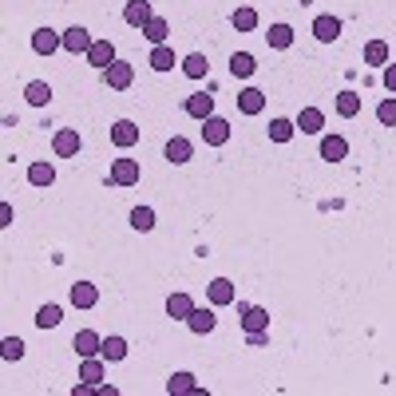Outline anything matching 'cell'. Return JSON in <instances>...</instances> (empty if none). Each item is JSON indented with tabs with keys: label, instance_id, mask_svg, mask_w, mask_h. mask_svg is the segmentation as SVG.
<instances>
[{
	"label": "cell",
	"instance_id": "6da1fadb",
	"mask_svg": "<svg viewBox=\"0 0 396 396\" xmlns=\"http://www.w3.org/2000/svg\"><path fill=\"white\" fill-rule=\"evenodd\" d=\"M202 139H206V147H226L230 143V123H226L222 115L202 119Z\"/></svg>",
	"mask_w": 396,
	"mask_h": 396
},
{
	"label": "cell",
	"instance_id": "7a4b0ae2",
	"mask_svg": "<svg viewBox=\"0 0 396 396\" xmlns=\"http://www.w3.org/2000/svg\"><path fill=\"white\" fill-rule=\"evenodd\" d=\"M131 79H135V68H131L127 60H115L112 68L103 72V84L112 87V91H127V87H131Z\"/></svg>",
	"mask_w": 396,
	"mask_h": 396
},
{
	"label": "cell",
	"instance_id": "3957f363",
	"mask_svg": "<svg viewBox=\"0 0 396 396\" xmlns=\"http://www.w3.org/2000/svg\"><path fill=\"white\" fill-rule=\"evenodd\" d=\"M91 44H96V36H91L87 28H79V24L63 32V48L72 52V56H87V52H91Z\"/></svg>",
	"mask_w": 396,
	"mask_h": 396
},
{
	"label": "cell",
	"instance_id": "277c9868",
	"mask_svg": "<svg viewBox=\"0 0 396 396\" xmlns=\"http://www.w3.org/2000/svg\"><path fill=\"white\" fill-rule=\"evenodd\" d=\"M115 60H119V56H115V44H112V40H96V44H91V52H87V63H91V68H99V72H107Z\"/></svg>",
	"mask_w": 396,
	"mask_h": 396
},
{
	"label": "cell",
	"instance_id": "5b68a950",
	"mask_svg": "<svg viewBox=\"0 0 396 396\" xmlns=\"http://www.w3.org/2000/svg\"><path fill=\"white\" fill-rule=\"evenodd\" d=\"M139 174H143V171H139L135 159H115V162H112V183H115V186H135Z\"/></svg>",
	"mask_w": 396,
	"mask_h": 396
},
{
	"label": "cell",
	"instance_id": "8992f818",
	"mask_svg": "<svg viewBox=\"0 0 396 396\" xmlns=\"http://www.w3.org/2000/svg\"><path fill=\"white\" fill-rule=\"evenodd\" d=\"M56 48H63L60 32H52V28H36V32H32V52H36V56H52Z\"/></svg>",
	"mask_w": 396,
	"mask_h": 396
},
{
	"label": "cell",
	"instance_id": "52a82bcc",
	"mask_svg": "<svg viewBox=\"0 0 396 396\" xmlns=\"http://www.w3.org/2000/svg\"><path fill=\"white\" fill-rule=\"evenodd\" d=\"M190 155H195V147H190V139H183V135H174L171 143L162 147V159H167V162H174V167L190 162Z\"/></svg>",
	"mask_w": 396,
	"mask_h": 396
},
{
	"label": "cell",
	"instance_id": "ba28073f",
	"mask_svg": "<svg viewBox=\"0 0 396 396\" xmlns=\"http://www.w3.org/2000/svg\"><path fill=\"white\" fill-rule=\"evenodd\" d=\"M186 115H190V119H211L214 115V96H206V91L186 96Z\"/></svg>",
	"mask_w": 396,
	"mask_h": 396
},
{
	"label": "cell",
	"instance_id": "9c48e42d",
	"mask_svg": "<svg viewBox=\"0 0 396 396\" xmlns=\"http://www.w3.org/2000/svg\"><path fill=\"white\" fill-rule=\"evenodd\" d=\"M151 16H155V13H151V0H127L123 20H127L131 28H143V24L151 20Z\"/></svg>",
	"mask_w": 396,
	"mask_h": 396
},
{
	"label": "cell",
	"instance_id": "30bf717a",
	"mask_svg": "<svg viewBox=\"0 0 396 396\" xmlns=\"http://www.w3.org/2000/svg\"><path fill=\"white\" fill-rule=\"evenodd\" d=\"M52 151L68 159V155H79V131H56L52 135Z\"/></svg>",
	"mask_w": 396,
	"mask_h": 396
},
{
	"label": "cell",
	"instance_id": "8fae6325",
	"mask_svg": "<svg viewBox=\"0 0 396 396\" xmlns=\"http://www.w3.org/2000/svg\"><path fill=\"white\" fill-rule=\"evenodd\" d=\"M214 325H218L214 310H198V305H195V313L186 317V329H190V333H198V337H206V333L214 329Z\"/></svg>",
	"mask_w": 396,
	"mask_h": 396
},
{
	"label": "cell",
	"instance_id": "7c38bea8",
	"mask_svg": "<svg viewBox=\"0 0 396 396\" xmlns=\"http://www.w3.org/2000/svg\"><path fill=\"white\" fill-rule=\"evenodd\" d=\"M72 349L79 353V357H96L99 349H103V337L91 333V329H79V333H75V341H72Z\"/></svg>",
	"mask_w": 396,
	"mask_h": 396
},
{
	"label": "cell",
	"instance_id": "4fadbf2b",
	"mask_svg": "<svg viewBox=\"0 0 396 396\" xmlns=\"http://www.w3.org/2000/svg\"><path fill=\"white\" fill-rule=\"evenodd\" d=\"M112 143H115V147H135V143H139V127L135 123H131V119H119V123H115L112 127Z\"/></svg>",
	"mask_w": 396,
	"mask_h": 396
},
{
	"label": "cell",
	"instance_id": "5bb4252c",
	"mask_svg": "<svg viewBox=\"0 0 396 396\" xmlns=\"http://www.w3.org/2000/svg\"><path fill=\"white\" fill-rule=\"evenodd\" d=\"M313 36L321 40V44H333V40L341 36V20H337V16H317V20H313Z\"/></svg>",
	"mask_w": 396,
	"mask_h": 396
},
{
	"label": "cell",
	"instance_id": "9a60e30c",
	"mask_svg": "<svg viewBox=\"0 0 396 396\" xmlns=\"http://www.w3.org/2000/svg\"><path fill=\"white\" fill-rule=\"evenodd\" d=\"M195 313V301H190V294H171L167 297V317H174V321H186Z\"/></svg>",
	"mask_w": 396,
	"mask_h": 396
},
{
	"label": "cell",
	"instance_id": "2e32d148",
	"mask_svg": "<svg viewBox=\"0 0 396 396\" xmlns=\"http://www.w3.org/2000/svg\"><path fill=\"white\" fill-rule=\"evenodd\" d=\"M96 301H99V289L91 282H75L72 285V305L75 310H91Z\"/></svg>",
	"mask_w": 396,
	"mask_h": 396
},
{
	"label": "cell",
	"instance_id": "e0dca14e",
	"mask_svg": "<svg viewBox=\"0 0 396 396\" xmlns=\"http://www.w3.org/2000/svg\"><path fill=\"white\" fill-rule=\"evenodd\" d=\"M261 107H266V96H261L258 87H246V91L238 96V112L242 115H261Z\"/></svg>",
	"mask_w": 396,
	"mask_h": 396
},
{
	"label": "cell",
	"instance_id": "ac0fdd59",
	"mask_svg": "<svg viewBox=\"0 0 396 396\" xmlns=\"http://www.w3.org/2000/svg\"><path fill=\"white\" fill-rule=\"evenodd\" d=\"M206 297H211V305H230V301H234V285L226 282V277H214V282L206 285Z\"/></svg>",
	"mask_w": 396,
	"mask_h": 396
},
{
	"label": "cell",
	"instance_id": "d6986e66",
	"mask_svg": "<svg viewBox=\"0 0 396 396\" xmlns=\"http://www.w3.org/2000/svg\"><path fill=\"white\" fill-rule=\"evenodd\" d=\"M242 329H246V333L270 329V313L261 310V305H246V313H242Z\"/></svg>",
	"mask_w": 396,
	"mask_h": 396
},
{
	"label": "cell",
	"instance_id": "ffe728a7",
	"mask_svg": "<svg viewBox=\"0 0 396 396\" xmlns=\"http://www.w3.org/2000/svg\"><path fill=\"white\" fill-rule=\"evenodd\" d=\"M297 127H301V135H317L325 127V115L317 112V107H301V115H297Z\"/></svg>",
	"mask_w": 396,
	"mask_h": 396
},
{
	"label": "cell",
	"instance_id": "44dd1931",
	"mask_svg": "<svg viewBox=\"0 0 396 396\" xmlns=\"http://www.w3.org/2000/svg\"><path fill=\"white\" fill-rule=\"evenodd\" d=\"M349 155V143L341 135H329V139H321V159L325 162H341Z\"/></svg>",
	"mask_w": 396,
	"mask_h": 396
},
{
	"label": "cell",
	"instance_id": "7402d4cb",
	"mask_svg": "<svg viewBox=\"0 0 396 396\" xmlns=\"http://www.w3.org/2000/svg\"><path fill=\"white\" fill-rule=\"evenodd\" d=\"M24 99L32 103V107H48L52 103V87L44 84V79H32V84L24 87Z\"/></svg>",
	"mask_w": 396,
	"mask_h": 396
},
{
	"label": "cell",
	"instance_id": "603a6c76",
	"mask_svg": "<svg viewBox=\"0 0 396 396\" xmlns=\"http://www.w3.org/2000/svg\"><path fill=\"white\" fill-rule=\"evenodd\" d=\"M28 183L32 186H52L56 183V167H52V162H32V167H28Z\"/></svg>",
	"mask_w": 396,
	"mask_h": 396
},
{
	"label": "cell",
	"instance_id": "cb8c5ba5",
	"mask_svg": "<svg viewBox=\"0 0 396 396\" xmlns=\"http://www.w3.org/2000/svg\"><path fill=\"white\" fill-rule=\"evenodd\" d=\"M365 63H369V68H384V63H388V44H384V40H369V44H365Z\"/></svg>",
	"mask_w": 396,
	"mask_h": 396
},
{
	"label": "cell",
	"instance_id": "d4e9b609",
	"mask_svg": "<svg viewBox=\"0 0 396 396\" xmlns=\"http://www.w3.org/2000/svg\"><path fill=\"white\" fill-rule=\"evenodd\" d=\"M183 72L190 75V79H202V75L211 72V60H206L202 52H190V56L183 60Z\"/></svg>",
	"mask_w": 396,
	"mask_h": 396
},
{
	"label": "cell",
	"instance_id": "484cf974",
	"mask_svg": "<svg viewBox=\"0 0 396 396\" xmlns=\"http://www.w3.org/2000/svg\"><path fill=\"white\" fill-rule=\"evenodd\" d=\"M230 72L246 79V75H254V72H258V60H254L250 52H234V56H230Z\"/></svg>",
	"mask_w": 396,
	"mask_h": 396
},
{
	"label": "cell",
	"instance_id": "4316f807",
	"mask_svg": "<svg viewBox=\"0 0 396 396\" xmlns=\"http://www.w3.org/2000/svg\"><path fill=\"white\" fill-rule=\"evenodd\" d=\"M266 40H270V48L285 52L289 44H294V28H289V24H273L270 32H266Z\"/></svg>",
	"mask_w": 396,
	"mask_h": 396
},
{
	"label": "cell",
	"instance_id": "83f0119b",
	"mask_svg": "<svg viewBox=\"0 0 396 396\" xmlns=\"http://www.w3.org/2000/svg\"><path fill=\"white\" fill-rule=\"evenodd\" d=\"M99 357H103V360H123L127 357V341H123V337H103Z\"/></svg>",
	"mask_w": 396,
	"mask_h": 396
},
{
	"label": "cell",
	"instance_id": "f1b7e54d",
	"mask_svg": "<svg viewBox=\"0 0 396 396\" xmlns=\"http://www.w3.org/2000/svg\"><path fill=\"white\" fill-rule=\"evenodd\" d=\"M167 32H171V28H167L162 16H151L147 24H143V36H147L151 44H167Z\"/></svg>",
	"mask_w": 396,
	"mask_h": 396
},
{
	"label": "cell",
	"instance_id": "f546056e",
	"mask_svg": "<svg viewBox=\"0 0 396 396\" xmlns=\"http://www.w3.org/2000/svg\"><path fill=\"white\" fill-rule=\"evenodd\" d=\"M79 381H87V384L103 381V360H99V357H84V365H79Z\"/></svg>",
	"mask_w": 396,
	"mask_h": 396
},
{
	"label": "cell",
	"instance_id": "4dcf8cb0",
	"mask_svg": "<svg viewBox=\"0 0 396 396\" xmlns=\"http://www.w3.org/2000/svg\"><path fill=\"white\" fill-rule=\"evenodd\" d=\"M151 68H155V72H171L174 68V52L167 48V44H155V52H151Z\"/></svg>",
	"mask_w": 396,
	"mask_h": 396
},
{
	"label": "cell",
	"instance_id": "1f68e13d",
	"mask_svg": "<svg viewBox=\"0 0 396 396\" xmlns=\"http://www.w3.org/2000/svg\"><path fill=\"white\" fill-rule=\"evenodd\" d=\"M198 384H195V376L190 372H174L171 381H167V393L171 396H183V393H195Z\"/></svg>",
	"mask_w": 396,
	"mask_h": 396
},
{
	"label": "cell",
	"instance_id": "d6a6232c",
	"mask_svg": "<svg viewBox=\"0 0 396 396\" xmlns=\"http://www.w3.org/2000/svg\"><path fill=\"white\" fill-rule=\"evenodd\" d=\"M357 112H360V96H357V91H341V96H337V115L353 119Z\"/></svg>",
	"mask_w": 396,
	"mask_h": 396
},
{
	"label": "cell",
	"instance_id": "836d02e7",
	"mask_svg": "<svg viewBox=\"0 0 396 396\" xmlns=\"http://www.w3.org/2000/svg\"><path fill=\"white\" fill-rule=\"evenodd\" d=\"M60 321H63V310H60V305H40V313H36V325H40V329H56Z\"/></svg>",
	"mask_w": 396,
	"mask_h": 396
},
{
	"label": "cell",
	"instance_id": "e575fe53",
	"mask_svg": "<svg viewBox=\"0 0 396 396\" xmlns=\"http://www.w3.org/2000/svg\"><path fill=\"white\" fill-rule=\"evenodd\" d=\"M131 226H135V230H143V234H147V230H155V211H151V206H135V211H131Z\"/></svg>",
	"mask_w": 396,
	"mask_h": 396
},
{
	"label": "cell",
	"instance_id": "d590c367",
	"mask_svg": "<svg viewBox=\"0 0 396 396\" xmlns=\"http://www.w3.org/2000/svg\"><path fill=\"white\" fill-rule=\"evenodd\" d=\"M294 131H297V123H289V119H273V123H270V139H273V143H289Z\"/></svg>",
	"mask_w": 396,
	"mask_h": 396
},
{
	"label": "cell",
	"instance_id": "8d00e7d4",
	"mask_svg": "<svg viewBox=\"0 0 396 396\" xmlns=\"http://www.w3.org/2000/svg\"><path fill=\"white\" fill-rule=\"evenodd\" d=\"M0 357L4 360H20L24 357V341H20V337H4V341H0Z\"/></svg>",
	"mask_w": 396,
	"mask_h": 396
},
{
	"label": "cell",
	"instance_id": "74e56055",
	"mask_svg": "<svg viewBox=\"0 0 396 396\" xmlns=\"http://www.w3.org/2000/svg\"><path fill=\"white\" fill-rule=\"evenodd\" d=\"M376 119H381L384 127H396V96H388V99L376 103Z\"/></svg>",
	"mask_w": 396,
	"mask_h": 396
},
{
	"label": "cell",
	"instance_id": "f35d334b",
	"mask_svg": "<svg viewBox=\"0 0 396 396\" xmlns=\"http://www.w3.org/2000/svg\"><path fill=\"white\" fill-rule=\"evenodd\" d=\"M234 28H238V32H254V28H258V13H254V8H238V13H234Z\"/></svg>",
	"mask_w": 396,
	"mask_h": 396
},
{
	"label": "cell",
	"instance_id": "ab89813d",
	"mask_svg": "<svg viewBox=\"0 0 396 396\" xmlns=\"http://www.w3.org/2000/svg\"><path fill=\"white\" fill-rule=\"evenodd\" d=\"M270 341V329H258V333H246V345H254V349H261Z\"/></svg>",
	"mask_w": 396,
	"mask_h": 396
},
{
	"label": "cell",
	"instance_id": "60d3db41",
	"mask_svg": "<svg viewBox=\"0 0 396 396\" xmlns=\"http://www.w3.org/2000/svg\"><path fill=\"white\" fill-rule=\"evenodd\" d=\"M384 87L396 96V63H384Z\"/></svg>",
	"mask_w": 396,
	"mask_h": 396
},
{
	"label": "cell",
	"instance_id": "b9f144b4",
	"mask_svg": "<svg viewBox=\"0 0 396 396\" xmlns=\"http://www.w3.org/2000/svg\"><path fill=\"white\" fill-rule=\"evenodd\" d=\"M0 226H13V206L8 202H0Z\"/></svg>",
	"mask_w": 396,
	"mask_h": 396
},
{
	"label": "cell",
	"instance_id": "7bdbcfd3",
	"mask_svg": "<svg viewBox=\"0 0 396 396\" xmlns=\"http://www.w3.org/2000/svg\"><path fill=\"white\" fill-rule=\"evenodd\" d=\"M96 393H99V396H115L119 388H115V384H103V381H99V384H96Z\"/></svg>",
	"mask_w": 396,
	"mask_h": 396
}]
</instances>
